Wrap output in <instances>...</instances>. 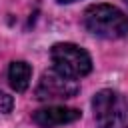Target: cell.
Masks as SVG:
<instances>
[{"instance_id":"8992f818","label":"cell","mask_w":128,"mask_h":128,"mask_svg":"<svg viewBox=\"0 0 128 128\" xmlns=\"http://www.w3.org/2000/svg\"><path fill=\"white\" fill-rule=\"evenodd\" d=\"M30 78H32V68L28 62L24 60H16L10 64L8 68V82L16 92H24L30 86Z\"/></svg>"},{"instance_id":"7a4b0ae2","label":"cell","mask_w":128,"mask_h":128,"mask_svg":"<svg viewBox=\"0 0 128 128\" xmlns=\"http://www.w3.org/2000/svg\"><path fill=\"white\" fill-rule=\"evenodd\" d=\"M92 110L96 128H128V100L110 88L94 94Z\"/></svg>"},{"instance_id":"52a82bcc","label":"cell","mask_w":128,"mask_h":128,"mask_svg":"<svg viewBox=\"0 0 128 128\" xmlns=\"http://www.w3.org/2000/svg\"><path fill=\"white\" fill-rule=\"evenodd\" d=\"M12 96H8L6 92H0V116H4V114H8L10 110H12Z\"/></svg>"},{"instance_id":"5b68a950","label":"cell","mask_w":128,"mask_h":128,"mask_svg":"<svg viewBox=\"0 0 128 128\" xmlns=\"http://www.w3.org/2000/svg\"><path fill=\"white\" fill-rule=\"evenodd\" d=\"M82 116L80 110L76 108H66V106H48V108H40L32 114V120L40 126V128H56V126H64L70 124L74 120H78Z\"/></svg>"},{"instance_id":"ba28073f","label":"cell","mask_w":128,"mask_h":128,"mask_svg":"<svg viewBox=\"0 0 128 128\" xmlns=\"http://www.w3.org/2000/svg\"><path fill=\"white\" fill-rule=\"evenodd\" d=\"M58 2H62V4H70V2H76V0H58Z\"/></svg>"},{"instance_id":"277c9868","label":"cell","mask_w":128,"mask_h":128,"mask_svg":"<svg viewBox=\"0 0 128 128\" xmlns=\"http://www.w3.org/2000/svg\"><path fill=\"white\" fill-rule=\"evenodd\" d=\"M80 90L78 82L74 78H68L64 74H60L58 70H50V72H44L38 80V86L34 90L36 98L38 100H66V98H72L76 96Z\"/></svg>"},{"instance_id":"3957f363","label":"cell","mask_w":128,"mask_h":128,"mask_svg":"<svg viewBox=\"0 0 128 128\" xmlns=\"http://www.w3.org/2000/svg\"><path fill=\"white\" fill-rule=\"evenodd\" d=\"M50 60L54 64V70L68 78H82L90 74L92 70V58L90 54L70 42H58L50 48Z\"/></svg>"},{"instance_id":"6da1fadb","label":"cell","mask_w":128,"mask_h":128,"mask_svg":"<svg viewBox=\"0 0 128 128\" xmlns=\"http://www.w3.org/2000/svg\"><path fill=\"white\" fill-rule=\"evenodd\" d=\"M82 22L90 34L106 40H118L128 36V16L112 4L88 6Z\"/></svg>"}]
</instances>
